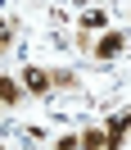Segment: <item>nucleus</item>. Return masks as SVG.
<instances>
[{"label": "nucleus", "mask_w": 131, "mask_h": 150, "mask_svg": "<svg viewBox=\"0 0 131 150\" xmlns=\"http://www.w3.org/2000/svg\"><path fill=\"white\" fill-rule=\"evenodd\" d=\"M50 86H59V91H77V73H72V68H54V73H50Z\"/></svg>", "instance_id": "7"}, {"label": "nucleus", "mask_w": 131, "mask_h": 150, "mask_svg": "<svg viewBox=\"0 0 131 150\" xmlns=\"http://www.w3.org/2000/svg\"><path fill=\"white\" fill-rule=\"evenodd\" d=\"M86 50H91V59L109 64V59H118L122 50H127V32H118V28H104V32H100V37H95Z\"/></svg>", "instance_id": "1"}, {"label": "nucleus", "mask_w": 131, "mask_h": 150, "mask_svg": "<svg viewBox=\"0 0 131 150\" xmlns=\"http://www.w3.org/2000/svg\"><path fill=\"white\" fill-rule=\"evenodd\" d=\"M9 37H14V28H9V23H0V46H9Z\"/></svg>", "instance_id": "9"}, {"label": "nucleus", "mask_w": 131, "mask_h": 150, "mask_svg": "<svg viewBox=\"0 0 131 150\" xmlns=\"http://www.w3.org/2000/svg\"><path fill=\"white\" fill-rule=\"evenodd\" d=\"M127 114H113L109 123H104V150H122V137H127Z\"/></svg>", "instance_id": "3"}, {"label": "nucleus", "mask_w": 131, "mask_h": 150, "mask_svg": "<svg viewBox=\"0 0 131 150\" xmlns=\"http://www.w3.org/2000/svg\"><path fill=\"white\" fill-rule=\"evenodd\" d=\"M104 28H109V14H104L100 5H95V9H86V14H82V32H86V37H91V32H104Z\"/></svg>", "instance_id": "5"}, {"label": "nucleus", "mask_w": 131, "mask_h": 150, "mask_svg": "<svg viewBox=\"0 0 131 150\" xmlns=\"http://www.w3.org/2000/svg\"><path fill=\"white\" fill-rule=\"evenodd\" d=\"M0 55H5V46H0Z\"/></svg>", "instance_id": "10"}, {"label": "nucleus", "mask_w": 131, "mask_h": 150, "mask_svg": "<svg viewBox=\"0 0 131 150\" xmlns=\"http://www.w3.org/2000/svg\"><path fill=\"white\" fill-rule=\"evenodd\" d=\"M18 86H23L27 96H41V100L54 91V86H50V73H45V68H36V64H27V68L18 73Z\"/></svg>", "instance_id": "2"}, {"label": "nucleus", "mask_w": 131, "mask_h": 150, "mask_svg": "<svg viewBox=\"0 0 131 150\" xmlns=\"http://www.w3.org/2000/svg\"><path fill=\"white\" fill-rule=\"evenodd\" d=\"M54 150H77V137H59V141H54Z\"/></svg>", "instance_id": "8"}, {"label": "nucleus", "mask_w": 131, "mask_h": 150, "mask_svg": "<svg viewBox=\"0 0 131 150\" xmlns=\"http://www.w3.org/2000/svg\"><path fill=\"white\" fill-rule=\"evenodd\" d=\"M18 100H23V86H18V77H0V109H14Z\"/></svg>", "instance_id": "4"}, {"label": "nucleus", "mask_w": 131, "mask_h": 150, "mask_svg": "<svg viewBox=\"0 0 131 150\" xmlns=\"http://www.w3.org/2000/svg\"><path fill=\"white\" fill-rule=\"evenodd\" d=\"M77 150H104V127H86L77 137Z\"/></svg>", "instance_id": "6"}]
</instances>
